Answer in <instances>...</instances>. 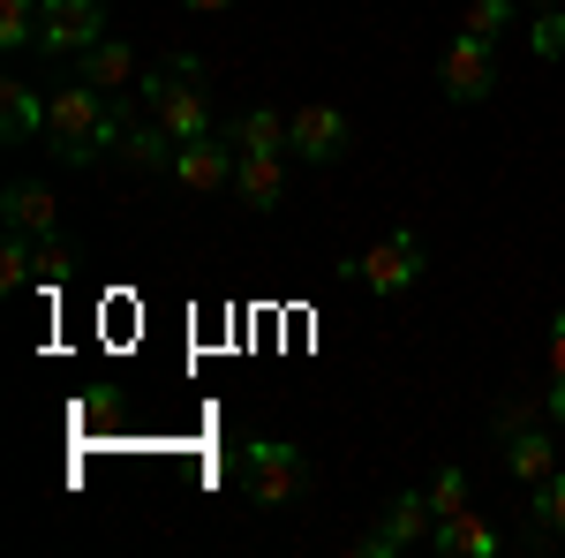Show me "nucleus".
Segmentation results:
<instances>
[{
	"label": "nucleus",
	"mask_w": 565,
	"mask_h": 558,
	"mask_svg": "<svg viewBox=\"0 0 565 558\" xmlns=\"http://www.w3.org/2000/svg\"><path fill=\"white\" fill-rule=\"evenodd\" d=\"M430 506H437V520L468 514V468H460V461H445V468L430 475Z\"/></svg>",
	"instance_id": "obj_21"
},
{
	"label": "nucleus",
	"mask_w": 565,
	"mask_h": 558,
	"mask_svg": "<svg viewBox=\"0 0 565 558\" xmlns=\"http://www.w3.org/2000/svg\"><path fill=\"white\" fill-rule=\"evenodd\" d=\"M181 8H196V15H226L234 0H181Z\"/></svg>",
	"instance_id": "obj_27"
},
{
	"label": "nucleus",
	"mask_w": 565,
	"mask_h": 558,
	"mask_svg": "<svg viewBox=\"0 0 565 558\" xmlns=\"http://www.w3.org/2000/svg\"><path fill=\"white\" fill-rule=\"evenodd\" d=\"M430 551H445V558H498V551H505V536L468 506V514H445L430 528Z\"/></svg>",
	"instance_id": "obj_12"
},
{
	"label": "nucleus",
	"mask_w": 565,
	"mask_h": 558,
	"mask_svg": "<svg viewBox=\"0 0 565 558\" xmlns=\"http://www.w3.org/2000/svg\"><path fill=\"white\" fill-rule=\"evenodd\" d=\"M98 39H106V0H45V15H39L45 61H84Z\"/></svg>",
	"instance_id": "obj_5"
},
{
	"label": "nucleus",
	"mask_w": 565,
	"mask_h": 558,
	"mask_svg": "<svg viewBox=\"0 0 565 558\" xmlns=\"http://www.w3.org/2000/svg\"><path fill=\"white\" fill-rule=\"evenodd\" d=\"M226 136H234V151H287V114L249 106L242 122H226Z\"/></svg>",
	"instance_id": "obj_16"
},
{
	"label": "nucleus",
	"mask_w": 565,
	"mask_h": 558,
	"mask_svg": "<svg viewBox=\"0 0 565 558\" xmlns=\"http://www.w3.org/2000/svg\"><path fill=\"white\" fill-rule=\"evenodd\" d=\"M31 280H39V242L8 227V242H0V295H15V287H31Z\"/></svg>",
	"instance_id": "obj_18"
},
{
	"label": "nucleus",
	"mask_w": 565,
	"mask_h": 558,
	"mask_svg": "<svg viewBox=\"0 0 565 558\" xmlns=\"http://www.w3.org/2000/svg\"><path fill=\"white\" fill-rule=\"evenodd\" d=\"M39 15H45V0H0V45L8 53L39 45Z\"/></svg>",
	"instance_id": "obj_19"
},
{
	"label": "nucleus",
	"mask_w": 565,
	"mask_h": 558,
	"mask_svg": "<svg viewBox=\"0 0 565 558\" xmlns=\"http://www.w3.org/2000/svg\"><path fill=\"white\" fill-rule=\"evenodd\" d=\"M121 136H129L121 106L98 84H84V76H68V84L45 98V144H53L61 167H90L98 151H121Z\"/></svg>",
	"instance_id": "obj_1"
},
{
	"label": "nucleus",
	"mask_w": 565,
	"mask_h": 558,
	"mask_svg": "<svg viewBox=\"0 0 565 558\" xmlns=\"http://www.w3.org/2000/svg\"><path fill=\"white\" fill-rule=\"evenodd\" d=\"M242 483H249V498H257L264 514L295 506V498L309 491V461H302V445H279V438H249V445H242Z\"/></svg>",
	"instance_id": "obj_3"
},
{
	"label": "nucleus",
	"mask_w": 565,
	"mask_h": 558,
	"mask_svg": "<svg viewBox=\"0 0 565 558\" xmlns=\"http://www.w3.org/2000/svg\"><path fill=\"white\" fill-rule=\"evenodd\" d=\"M234 167H242V151H234V136L212 129V136H189L174 151V181L189 189V197H218V189H234Z\"/></svg>",
	"instance_id": "obj_7"
},
{
	"label": "nucleus",
	"mask_w": 565,
	"mask_h": 558,
	"mask_svg": "<svg viewBox=\"0 0 565 558\" xmlns=\"http://www.w3.org/2000/svg\"><path fill=\"white\" fill-rule=\"evenodd\" d=\"M136 98L151 106V122L174 136V144H189V136H212V91H204V61H189V53H174V61H159V69H143V84H136Z\"/></svg>",
	"instance_id": "obj_2"
},
{
	"label": "nucleus",
	"mask_w": 565,
	"mask_h": 558,
	"mask_svg": "<svg viewBox=\"0 0 565 558\" xmlns=\"http://www.w3.org/2000/svg\"><path fill=\"white\" fill-rule=\"evenodd\" d=\"M68 272H76V257H68V242H61V234H45V242H39V287H61Z\"/></svg>",
	"instance_id": "obj_24"
},
{
	"label": "nucleus",
	"mask_w": 565,
	"mask_h": 558,
	"mask_svg": "<svg viewBox=\"0 0 565 558\" xmlns=\"http://www.w3.org/2000/svg\"><path fill=\"white\" fill-rule=\"evenodd\" d=\"M348 272H354V287H362V295L399 302L423 272H430V250H423V234H407V227H399V234H385V242H370Z\"/></svg>",
	"instance_id": "obj_4"
},
{
	"label": "nucleus",
	"mask_w": 565,
	"mask_h": 558,
	"mask_svg": "<svg viewBox=\"0 0 565 558\" xmlns=\"http://www.w3.org/2000/svg\"><path fill=\"white\" fill-rule=\"evenodd\" d=\"M121 151H129V167H174V151H181V144H174L167 129H159V122H143V129L121 136Z\"/></svg>",
	"instance_id": "obj_20"
},
{
	"label": "nucleus",
	"mask_w": 565,
	"mask_h": 558,
	"mask_svg": "<svg viewBox=\"0 0 565 558\" xmlns=\"http://www.w3.org/2000/svg\"><path fill=\"white\" fill-rule=\"evenodd\" d=\"M505 475L527 483V491H535L543 475H558V445H551V430H535V423L521 430L513 415H505Z\"/></svg>",
	"instance_id": "obj_10"
},
{
	"label": "nucleus",
	"mask_w": 565,
	"mask_h": 558,
	"mask_svg": "<svg viewBox=\"0 0 565 558\" xmlns=\"http://www.w3.org/2000/svg\"><path fill=\"white\" fill-rule=\"evenodd\" d=\"M76 76H84V84H98L106 98H121V91H136V84H143V61H136V45H121V39H98V45L84 53V61H76Z\"/></svg>",
	"instance_id": "obj_11"
},
{
	"label": "nucleus",
	"mask_w": 565,
	"mask_h": 558,
	"mask_svg": "<svg viewBox=\"0 0 565 558\" xmlns=\"http://www.w3.org/2000/svg\"><path fill=\"white\" fill-rule=\"evenodd\" d=\"M234 197H242L249 212H271V204L287 197V159H279V151H242V167H234Z\"/></svg>",
	"instance_id": "obj_13"
},
{
	"label": "nucleus",
	"mask_w": 565,
	"mask_h": 558,
	"mask_svg": "<svg viewBox=\"0 0 565 558\" xmlns=\"http://www.w3.org/2000/svg\"><path fill=\"white\" fill-rule=\"evenodd\" d=\"M0 219H8L15 234H31V242H45V234L61 227V212H53V197H45L39 181H15V189L0 197Z\"/></svg>",
	"instance_id": "obj_14"
},
{
	"label": "nucleus",
	"mask_w": 565,
	"mask_h": 558,
	"mask_svg": "<svg viewBox=\"0 0 565 558\" xmlns=\"http://www.w3.org/2000/svg\"><path fill=\"white\" fill-rule=\"evenodd\" d=\"M521 8H558V0H521Z\"/></svg>",
	"instance_id": "obj_28"
},
{
	"label": "nucleus",
	"mask_w": 565,
	"mask_h": 558,
	"mask_svg": "<svg viewBox=\"0 0 565 558\" xmlns=\"http://www.w3.org/2000/svg\"><path fill=\"white\" fill-rule=\"evenodd\" d=\"M543 408H551V423L565 430V378H551V392H543Z\"/></svg>",
	"instance_id": "obj_26"
},
{
	"label": "nucleus",
	"mask_w": 565,
	"mask_h": 558,
	"mask_svg": "<svg viewBox=\"0 0 565 558\" xmlns=\"http://www.w3.org/2000/svg\"><path fill=\"white\" fill-rule=\"evenodd\" d=\"M39 129H45V106H39V91L8 76V84H0V136H8V144H31Z\"/></svg>",
	"instance_id": "obj_15"
},
{
	"label": "nucleus",
	"mask_w": 565,
	"mask_h": 558,
	"mask_svg": "<svg viewBox=\"0 0 565 558\" xmlns=\"http://www.w3.org/2000/svg\"><path fill=\"white\" fill-rule=\"evenodd\" d=\"M527 520H535V544H558L565 536V475H543L527 491Z\"/></svg>",
	"instance_id": "obj_17"
},
{
	"label": "nucleus",
	"mask_w": 565,
	"mask_h": 558,
	"mask_svg": "<svg viewBox=\"0 0 565 558\" xmlns=\"http://www.w3.org/2000/svg\"><path fill=\"white\" fill-rule=\"evenodd\" d=\"M430 528H437L430 491H407V498H392L385 514H377V528L362 536V551H370V558H392V551H407V544H430Z\"/></svg>",
	"instance_id": "obj_9"
},
{
	"label": "nucleus",
	"mask_w": 565,
	"mask_h": 558,
	"mask_svg": "<svg viewBox=\"0 0 565 558\" xmlns=\"http://www.w3.org/2000/svg\"><path fill=\"white\" fill-rule=\"evenodd\" d=\"M527 45H535V61H565V8H535Z\"/></svg>",
	"instance_id": "obj_22"
},
{
	"label": "nucleus",
	"mask_w": 565,
	"mask_h": 558,
	"mask_svg": "<svg viewBox=\"0 0 565 558\" xmlns=\"http://www.w3.org/2000/svg\"><path fill=\"white\" fill-rule=\"evenodd\" d=\"M513 8H521V0H468V15H460V31H476V39H498V31L513 23Z\"/></svg>",
	"instance_id": "obj_23"
},
{
	"label": "nucleus",
	"mask_w": 565,
	"mask_h": 558,
	"mask_svg": "<svg viewBox=\"0 0 565 558\" xmlns=\"http://www.w3.org/2000/svg\"><path fill=\"white\" fill-rule=\"evenodd\" d=\"M348 144H354V122L340 114V106H302L295 122H287V151L302 159V167H332V159H348Z\"/></svg>",
	"instance_id": "obj_8"
},
{
	"label": "nucleus",
	"mask_w": 565,
	"mask_h": 558,
	"mask_svg": "<svg viewBox=\"0 0 565 558\" xmlns=\"http://www.w3.org/2000/svg\"><path fill=\"white\" fill-rule=\"evenodd\" d=\"M543 362H551V378H565V309L551 317V340H543Z\"/></svg>",
	"instance_id": "obj_25"
},
{
	"label": "nucleus",
	"mask_w": 565,
	"mask_h": 558,
	"mask_svg": "<svg viewBox=\"0 0 565 558\" xmlns=\"http://www.w3.org/2000/svg\"><path fill=\"white\" fill-rule=\"evenodd\" d=\"M437 84H445L452 106H482V98L498 91V39L460 31V39L445 45V61H437Z\"/></svg>",
	"instance_id": "obj_6"
}]
</instances>
